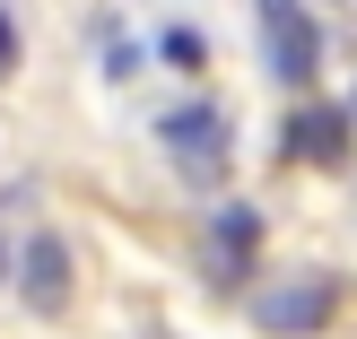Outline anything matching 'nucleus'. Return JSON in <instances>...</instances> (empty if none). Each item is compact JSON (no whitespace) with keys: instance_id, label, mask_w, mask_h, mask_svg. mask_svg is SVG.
<instances>
[{"instance_id":"obj_1","label":"nucleus","mask_w":357,"mask_h":339,"mask_svg":"<svg viewBox=\"0 0 357 339\" xmlns=\"http://www.w3.org/2000/svg\"><path fill=\"white\" fill-rule=\"evenodd\" d=\"M157 139H166V157L183 166V183H227V113L209 96L174 104V113L157 122Z\"/></svg>"},{"instance_id":"obj_2","label":"nucleus","mask_w":357,"mask_h":339,"mask_svg":"<svg viewBox=\"0 0 357 339\" xmlns=\"http://www.w3.org/2000/svg\"><path fill=\"white\" fill-rule=\"evenodd\" d=\"M253 17H261V35H271V70L288 87H305L314 70H323V26L305 17V0H253Z\"/></svg>"},{"instance_id":"obj_3","label":"nucleus","mask_w":357,"mask_h":339,"mask_svg":"<svg viewBox=\"0 0 357 339\" xmlns=\"http://www.w3.org/2000/svg\"><path fill=\"white\" fill-rule=\"evenodd\" d=\"M331 305H340L331 278H288V287H261V296H253V322L279 331V339H305V331L331 322Z\"/></svg>"},{"instance_id":"obj_4","label":"nucleus","mask_w":357,"mask_h":339,"mask_svg":"<svg viewBox=\"0 0 357 339\" xmlns=\"http://www.w3.org/2000/svg\"><path fill=\"white\" fill-rule=\"evenodd\" d=\"M17 296H26L35 313H61L70 305V244L61 235H35L26 261H17Z\"/></svg>"},{"instance_id":"obj_5","label":"nucleus","mask_w":357,"mask_h":339,"mask_svg":"<svg viewBox=\"0 0 357 339\" xmlns=\"http://www.w3.org/2000/svg\"><path fill=\"white\" fill-rule=\"evenodd\" d=\"M253 253H261V218H253L244 200H227L218 218H209V270H218V278H236Z\"/></svg>"},{"instance_id":"obj_6","label":"nucleus","mask_w":357,"mask_h":339,"mask_svg":"<svg viewBox=\"0 0 357 339\" xmlns=\"http://www.w3.org/2000/svg\"><path fill=\"white\" fill-rule=\"evenodd\" d=\"M288 139H296V157H323V166H331V157L349 148V104H305Z\"/></svg>"},{"instance_id":"obj_7","label":"nucleus","mask_w":357,"mask_h":339,"mask_svg":"<svg viewBox=\"0 0 357 339\" xmlns=\"http://www.w3.org/2000/svg\"><path fill=\"white\" fill-rule=\"evenodd\" d=\"M157 52H166L174 70H201V61H209V44H201V26H166V35H157Z\"/></svg>"},{"instance_id":"obj_8","label":"nucleus","mask_w":357,"mask_h":339,"mask_svg":"<svg viewBox=\"0 0 357 339\" xmlns=\"http://www.w3.org/2000/svg\"><path fill=\"white\" fill-rule=\"evenodd\" d=\"M9 70H17V17L0 9V79H9Z\"/></svg>"},{"instance_id":"obj_9","label":"nucleus","mask_w":357,"mask_h":339,"mask_svg":"<svg viewBox=\"0 0 357 339\" xmlns=\"http://www.w3.org/2000/svg\"><path fill=\"white\" fill-rule=\"evenodd\" d=\"M349 113H357V104H349Z\"/></svg>"}]
</instances>
